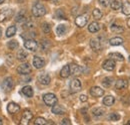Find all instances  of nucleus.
Masks as SVG:
<instances>
[{
	"instance_id": "f257e3e1",
	"label": "nucleus",
	"mask_w": 130,
	"mask_h": 125,
	"mask_svg": "<svg viewBox=\"0 0 130 125\" xmlns=\"http://www.w3.org/2000/svg\"><path fill=\"white\" fill-rule=\"evenodd\" d=\"M32 14L35 17H42L46 14V8L41 3H36L32 7Z\"/></svg>"
},
{
	"instance_id": "f03ea898",
	"label": "nucleus",
	"mask_w": 130,
	"mask_h": 125,
	"mask_svg": "<svg viewBox=\"0 0 130 125\" xmlns=\"http://www.w3.org/2000/svg\"><path fill=\"white\" fill-rule=\"evenodd\" d=\"M43 101H44V103L47 106H51L52 107L54 104L57 103L58 99H57L56 95L54 93H46L43 95Z\"/></svg>"
},
{
	"instance_id": "7ed1b4c3",
	"label": "nucleus",
	"mask_w": 130,
	"mask_h": 125,
	"mask_svg": "<svg viewBox=\"0 0 130 125\" xmlns=\"http://www.w3.org/2000/svg\"><path fill=\"white\" fill-rule=\"evenodd\" d=\"M17 73L19 75H22V76L28 75L31 73V66L28 62H23L17 68Z\"/></svg>"
},
{
	"instance_id": "20e7f679",
	"label": "nucleus",
	"mask_w": 130,
	"mask_h": 125,
	"mask_svg": "<svg viewBox=\"0 0 130 125\" xmlns=\"http://www.w3.org/2000/svg\"><path fill=\"white\" fill-rule=\"evenodd\" d=\"M13 86H14V81H13V78H11V77L6 78L3 80V82H2V88H3V90L6 91V92L12 90Z\"/></svg>"
},
{
	"instance_id": "39448f33",
	"label": "nucleus",
	"mask_w": 130,
	"mask_h": 125,
	"mask_svg": "<svg viewBox=\"0 0 130 125\" xmlns=\"http://www.w3.org/2000/svg\"><path fill=\"white\" fill-rule=\"evenodd\" d=\"M81 81L78 78H74V79L71 80V82H70V90H71V92L76 93V92L81 90Z\"/></svg>"
},
{
	"instance_id": "423d86ee",
	"label": "nucleus",
	"mask_w": 130,
	"mask_h": 125,
	"mask_svg": "<svg viewBox=\"0 0 130 125\" xmlns=\"http://www.w3.org/2000/svg\"><path fill=\"white\" fill-rule=\"evenodd\" d=\"M24 47H25V49H27L31 52H35L38 48V43L34 39H27L24 42Z\"/></svg>"
},
{
	"instance_id": "0eeeda50",
	"label": "nucleus",
	"mask_w": 130,
	"mask_h": 125,
	"mask_svg": "<svg viewBox=\"0 0 130 125\" xmlns=\"http://www.w3.org/2000/svg\"><path fill=\"white\" fill-rule=\"evenodd\" d=\"M88 15L87 14H82V15H79L76 17V19H75V24L78 26V27H84L86 24H87V22H88Z\"/></svg>"
},
{
	"instance_id": "6e6552de",
	"label": "nucleus",
	"mask_w": 130,
	"mask_h": 125,
	"mask_svg": "<svg viewBox=\"0 0 130 125\" xmlns=\"http://www.w3.org/2000/svg\"><path fill=\"white\" fill-rule=\"evenodd\" d=\"M115 66H116V64H115V61L112 60V59H108V60H106L105 62H103V65H102V68L105 70V71H108V72H112L114 69H115Z\"/></svg>"
},
{
	"instance_id": "1a4fd4ad",
	"label": "nucleus",
	"mask_w": 130,
	"mask_h": 125,
	"mask_svg": "<svg viewBox=\"0 0 130 125\" xmlns=\"http://www.w3.org/2000/svg\"><path fill=\"white\" fill-rule=\"evenodd\" d=\"M13 15V10L12 9H5L0 12V22L8 20L11 16Z\"/></svg>"
},
{
	"instance_id": "9d476101",
	"label": "nucleus",
	"mask_w": 130,
	"mask_h": 125,
	"mask_svg": "<svg viewBox=\"0 0 130 125\" xmlns=\"http://www.w3.org/2000/svg\"><path fill=\"white\" fill-rule=\"evenodd\" d=\"M32 64L35 69H38L39 70V69H42L45 66V61H44V59H42L40 57H34Z\"/></svg>"
},
{
	"instance_id": "9b49d317",
	"label": "nucleus",
	"mask_w": 130,
	"mask_h": 125,
	"mask_svg": "<svg viewBox=\"0 0 130 125\" xmlns=\"http://www.w3.org/2000/svg\"><path fill=\"white\" fill-rule=\"evenodd\" d=\"M33 118V114L31 111L29 110H25L23 115H22V118H21V124H28L29 121Z\"/></svg>"
},
{
	"instance_id": "f8f14e48",
	"label": "nucleus",
	"mask_w": 130,
	"mask_h": 125,
	"mask_svg": "<svg viewBox=\"0 0 130 125\" xmlns=\"http://www.w3.org/2000/svg\"><path fill=\"white\" fill-rule=\"evenodd\" d=\"M69 67H70V74L73 75V76H79V75H81L82 72H83V69L80 66H78V65L72 64Z\"/></svg>"
},
{
	"instance_id": "ddd939ff",
	"label": "nucleus",
	"mask_w": 130,
	"mask_h": 125,
	"mask_svg": "<svg viewBox=\"0 0 130 125\" xmlns=\"http://www.w3.org/2000/svg\"><path fill=\"white\" fill-rule=\"evenodd\" d=\"M90 46L94 51H100L102 49V44L99 40V38H93L90 40Z\"/></svg>"
},
{
	"instance_id": "4468645a",
	"label": "nucleus",
	"mask_w": 130,
	"mask_h": 125,
	"mask_svg": "<svg viewBox=\"0 0 130 125\" xmlns=\"http://www.w3.org/2000/svg\"><path fill=\"white\" fill-rule=\"evenodd\" d=\"M90 94L94 97H100L104 94V89H102L99 86H93L90 88Z\"/></svg>"
},
{
	"instance_id": "2eb2a0df",
	"label": "nucleus",
	"mask_w": 130,
	"mask_h": 125,
	"mask_svg": "<svg viewBox=\"0 0 130 125\" xmlns=\"http://www.w3.org/2000/svg\"><path fill=\"white\" fill-rule=\"evenodd\" d=\"M52 113L56 114V115H63L66 113V109L62 105H58V104H54L52 106Z\"/></svg>"
},
{
	"instance_id": "dca6fc26",
	"label": "nucleus",
	"mask_w": 130,
	"mask_h": 125,
	"mask_svg": "<svg viewBox=\"0 0 130 125\" xmlns=\"http://www.w3.org/2000/svg\"><path fill=\"white\" fill-rule=\"evenodd\" d=\"M38 81L43 85H48L51 81V78L47 74H41L38 76Z\"/></svg>"
},
{
	"instance_id": "f3484780",
	"label": "nucleus",
	"mask_w": 130,
	"mask_h": 125,
	"mask_svg": "<svg viewBox=\"0 0 130 125\" xmlns=\"http://www.w3.org/2000/svg\"><path fill=\"white\" fill-rule=\"evenodd\" d=\"M127 85H128V81L126 79H123V78H120V79H118L115 82V88L118 89V90H121V89L126 88Z\"/></svg>"
},
{
	"instance_id": "a211bd4d",
	"label": "nucleus",
	"mask_w": 130,
	"mask_h": 125,
	"mask_svg": "<svg viewBox=\"0 0 130 125\" xmlns=\"http://www.w3.org/2000/svg\"><path fill=\"white\" fill-rule=\"evenodd\" d=\"M19 109H20V106L17 103H15V102H10L7 105V111L10 114H15L16 112L19 111Z\"/></svg>"
},
{
	"instance_id": "6ab92c4d",
	"label": "nucleus",
	"mask_w": 130,
	"mask_h": 125,
	"mask_svg": "<svg viewBox=\"0 0 130 125\" xmlns=\"http://www.w3.org/2000/svg\"><path fill=\"white\" fill-rule=\"evenodd\" d=\"M122 0H111L110 1V7L112 10H119L122 7Z\"/></svg>"
},
{
	"instance_id": "aec40b11",
	"label": "nucleus",
	"mask_w": 130,
	"mask_h": 125,
	"mask_svg": "<svg viewBox=\"0 0 130 125\" xmlns=\"http://www.w3.org/2000/svg\"><path fill=\"white\" fill-rule=\"evenodd\" d=\"M70 75H71L70 74V67H69V65H66L60 71V77L63 78H67Z\"/></svg>"
},
{
	"instance_id": "412c9836",
	"label": "nucleus",
	"mask_w": 130,
	"mask_h": 125,
	"mask_svg": "<svg viewBox=\"0 0 130 125\" xmlns=\"http://www.w3.org/2000/svg\"><path fill=\"white\" fill-rule=\"evenodd\" d=\"M115 102V98L112 95H107L103 98V104L106 106H112Z\"/></svg>"
},
{
	"instance_id": "4be33fe9",
	"label": "nucleus",
	"mask_w": 130,
	"mask_h": 125,
	"mask_svg": "<svg viewBox=\"0 0 130 125\" xmlns=\"http://www.w3.org/2000/svg\"><path fill=\"white\" fill-rule=\"evenodd\" d=\"M109 44L111 46H120L123 44V39L121 37H114L109 40Z\"/></svg>"
},
{
	"instance_id": "5701e85b",
	"label": "nucleus",
	"mask_w": 130,
	"mask_h": 125,
	"mask_svg": "<svg viewBox=\"0 0 130 125\" xmlns=\"http://www.w3.org/2000/svg\"><path fill=\"white\" fill-rule=\"evenodd\" d=\"M22 93L24 94L26 97H32L33 96V89L32 87L30 86V85H26V86H24L23 88H22Z\"/></svg>"
},
{
	"instance_id": "b1692460",
	"label": "nucleus",
	"mask_w": 130,
	"mask_h": 125,
	"mask_svg": "<svg viewBox=\"0 0 130 125\" xmlns=\"http://www.w3.org/2000/svg\"><path fill=\"white\" fill-rule=\"evenodd\" d=\"M99 30H100V25L97 22H92L88 26V31L90 33H97Z\"/></svg>"
},
{
	"instance_id": "393cba45",
	"label": "nucleus",
	"mask_w": 130,
	"mask_h": 125,
	"mask_svg": "<svg viewBox=\"0 0 130 125\" xmlns=\"http://www.w3.org/2000/svg\"><path fill=\"white\" fill-rule=\"evenodd\" d=\"M27 57H28V54H27V52L25 50H19L18 51V53H17V60L18 61L23 62V61H25L27 59Z\"/></svg>"
},
{
	"instance_id": "a878e982",
	"label": "nucleus",
	"mask_w": 130,
	"mask_h": 125,
	"mask_svg": "<svg viewBox=\"0 0 130 125\" xmlns=\"http://www.w3.org/2000/svg\"><path fill=\"white\" fill-rule=\"evenodd\" d=\"M108 57H109L110 59L114 60V61H119V62L124 61V57H123L121 54H119V53H110Z\"/></svg>"
},
{
	"instance_id": "bb28decb",
	"label": "nucleus",
	"mask_w": 130,
	"mask_h": 125,
	"mask_svg": "<svg viewBox=\"0 0 130 125\" xmlns=\"http://www.w3.org/2000/svg\"><path fill=\"white\" fill-rule=\"evenodd\" d=\"M66 32H67V27H66V25H64V24H60V25H58L56 27V33L59 36L64 35Z\"/></svg>"
},
{
	"instance_id": "cd10ccee",
	"label": "nucleus",
	"mask_w": 130,
	"mask_h": 125,
	"mask_svg": "<svg viewBox=\"0 0 130 125\" xmlns=\"http://www.w3.org/2000/svg\"><path fill=\"white\" fill-rule=\"evenodd\" d=\"M121 10H122V13L124 15H130V3L128 1H126L122 4Z\"/></svg>"
},
{
	"instance_id": "c85d7f7f",
	"label": "nucleus",
	"mask_w": 130,
	"mask_h": 125,
	"mask_svg": "<svg viewBox=\"0 0 130 125\" xmlns=\"http://www.w3.org/2000/svg\"><path fill=\"white\" fill-rule=\"evenodd\" d=\"M16 31H17V29L15 26H10V27H8L7 30H6V37H8V38L13 37V36L16 34Z\"/></svg>"
},
{
	"instance_id": "c756f323",
	"label": "nucleus",
	"mask_w": 130,
	"mask_h": 125,
	"mask_svg": "<svg viewBox=\"0 0 130 125\" xmlns=\"http://www.w3.org/2000/svg\"><path fill=\"white\" fill-rule=\"evenodd\" d=\"M110 30L113 32V33H122L124 31V28L120 25H116V24H112L110 26Z\"/></svg>"
},
{
	"instance_id": "7c9ffc66",
	"label": "nucleus",
	"mask_w": 130,
	"mask_h": 125,
	"mask_svg": "<svg viewBox=\"0 0 130 125\" xmlns=\"http://www.w3.org/2000/svg\"><path fill=\"white\" fill-rule=\"evenodd\" d=\"M92 16H93V18L95 19V20H100L101 18H102V12H101V10H99L98 8H95L93 11H92Z\"/></svg>"
},
{
	"instance_id": "2f4dec72",
	"label": "nucleus",
	"mask_w": 130,
	"mask_h": 125,
	"mask_svg": "<svg viewBox=\"0 0 130 125\" xmlns=\"http://www.w3.org/2000/svg\"><path fill=\"white\" fill-rule=\"evenodd\" d=\"M102 84L105 86V87H110L113 83V78H105L102 79Z\"/></svg>"
},
{
	"instance_id": "473e14b6",
	"label": "nucleus",
	"mask_w": 130,
	"mask_h": 125,
	"mask_svg": "<svg viewBox=\"0 0 130 125\" xmlns=\"http://www.w3.org/2000/svg\"><path fill=\"white\" fill-rule=\"evenodd\" d=\"M92 113L95 116H102L105 113V110L103 109L102 107H96V108H94V109L92 110Z\"/></svg>"
},
{
	"instance_id": "72a5a7b5",
	"label": "nucleus",
	"mask_w": 130,
	"mask_h": 125,
	"mask_svg": "<svg viewBox=\"0 0 130 125\" xmlns=\"http://www.w3.org/2000/svg\"><path fill=\"white\" fill-rule=\"evenodd\" d=\"M16 22H23V21H25L26 20V16H25V13H24V11H21L16 17Z\"/></svg>"
},
{
	"instance_id": "f704fd0d",
	"label": "nucleus",
	"mask_w": 130,
	"mask_h": 125,
	"mask_svg": "<svg viewBox=\"0 0 130 125\" xmlns=\"http://www.w3.org/2000/svg\"><path fill=\"white\" fill-rule=\"evenodd\" d=\"M34 124L36 125H44V124H47V121L43 118V117H37L34 121Z\"/></svg>"
},
{
	"instance_id": "c9c22d12",
	"label": "nucleus",
	"mask_w": 130,
	"mask_h": 125,
	"mask_svg": "<svg viewBox=\"0 0 130 125\" xmlns=\"http://www.w3.org/2000/svg\"><path fill=\"white\" fill-rule=\"evenodd\" d=\"M108 119L110 121H118L120 119V115L118 113H111L109 116H108Z\"/></svg>"
},
{
	"instance_id": "e433bc0d",
	"label": "nucleus",
	"mask_w": 130,
	"mask_h": 125,
	"mask_svg": "<svg viewBox=\"0 0 130 125\" xmlns=\"http://www.w3.org/2000/svg\"><path fill=\"white\" fill-rule=\"evenodd\" d=\"M18 43H17L16 41H10V42H8V44H7V47L9 48L10 50H15V49H17L18 48Z\"/></svg>"
},
{
	"instance_id": "4c0bfd02",
	"label": "nucleus",
	"mask_w": 130,
	"mask_h": 125,
	"mask_svg": "<svg viewBox=\"0 0 130 125\" xmlns=\"http://www.w3.org/2000/svg\"><path fill=\"white\" fill-rule=\"evenodd\" d=\"M42 30L45 34H48L51 31V26L49 25L48 23H43L42 24Z\"/></svg>"
},
{
	"instance_id": "58836bf2",
	"label": "nucleus",
	"mask_w": 130,
	"mask_h": 125,
	"mask_svg": "<svg viewBox=\"0 0 130 125\" xmlns=\"http://www.w3.org/2000/svg\"><path fill=\"white\" fill-rule=\"evenodd\" d=\"M55 15H56V17H57L58 19H65L64 13H63V11H62V10H60V9L56 11V13H55Z\"/></svg>"
},
{
	"instance_id": "ea45409f",
	"label": "nucleus",
	"mask_w": 130,
	"mask_h": 125,
	"mask_svg": "<svg viewBox=\"0 0 130 125\" xmlns=\"http://www.w3.org/2000/svg\"><path fill=\"white\" fill-rule=\"evenodd\" d=\"M98 2L102 7H107L110 4V0H98Z\"/></svg>"
},
{
	"instance_id": "a19ab883",
	"label": "nucleus",
	"mask_w": 130,
	"mask_h": 125,
	"mask_svg": "<svg viewBox=\"0 0 130 125\" xmlns=\"http://www.w3.org/2000/svg\"><path fill=\"white\" fill-rule=\"evenodd\" d=\"M61 124H64V125H70V124H71V122H70V120H69V119H67V118H65V119H63V120L61 121Z\"/></svg>"
},
{
	"instance_id": "79ce46f5",
	"label": "nucleus",
	"mask_w": 130,
	"mask_h": 125,
	"mask_svg": "<svg viewBox=\"0 0 130 125\" xmlns=\"http://www.w3.org/2000/svg\"><path fill=\"white\" fill-rule=\"evenodd\" d=\"M79 98H80V100H81L82 102H85V101H87V99H88V98H87V96H86V95H84V94L80 95V97H79Z\"/></svg>"
},
{
	"instance_id": "37998d69",
	"label": "nucleus",
	"mask_w": 130,
	"mask_h": 125,
	"mask_svg": "<svg viewBox=\"0 0 130 125\" xmlns=\"http://www.w3.org/2000/svg\"><path fill=\"white\" fill-rule=\"evenodd\" d=\"M127 99H128V100H127V101H125V102H126L127 104H130V96H128V97H127Z\"/></svg>"
},
{
	"instance_id": "c03bdc74",
	"label": "nucleus",
	"mask_w": 130,
	"mask_h": 125,
	"mask_svg": "<svg viewBox=\"0 0 130 125\" xmlns=\"http://www.w3.org/2000/svg\"><path fill=\"white\" fill-rule=\"evenodd\" d=\"M127 25H128V27L130 28V18L128 19V21H127Z\"/></svg>"
},
{
	"instance_id": "a18cd8bd",
	"label": "nucleus",
	"mask_w": 130,
	"mask_h": 125,
	"mask_svg": "<svg viewBox=\"0 0 130 125\" xmlns=\"http://www.w3.org/2000/svg\"><path fill=\"white\" fill-rule=\"evenodd\" d=\"M2 124H3V120L0 118V125H2Z\"/></svg>"
},
{
	"instance_id": "49530a36",
	"label": "nucleus",
	"mask_w": 130,
	"mask_h": 125,
	"mask_svg": "<svg viewBox=\"0 0 130 125\" xmlns=\"http://www.w3.org/2000/svg\"><path fill=\"white\" fill-rule=\"evenodd\" d=\"M1 36H2V29L0 28V38H1Z\"/></svg>"
},
{
	"instance_id": "de8ad7c7",
	"label": "nucleus",
	"mask_w": 130,
	"mask_h": 125,
	"mask_svg": "<svg viewBox=\"0 0 130 125\" xmlns=\"http://www.w3.org/2000/svg\"><path fill=\"white\" fill-rule=\"evenodd\" d=\"M3 2H4V0H0V4H2Z\"/></svg>"
},
{
	"instance_id": "09e8293b",
	"label": "nucleus",
	"mask_w": 130,
	"mask_h": 125,
	"mask_svg": "<svg viewBox=\"0 0 130 125\" xmlns=\"http://www.w3.org/2000/svg\"><path fill=\"white\" fill-rule=\"evenodd\" d=\"M127 124H130V119L128 120V121H127Z\"/></svg>"
},
{
	"instance_id": "8fccbe9b",
	"label": "nucleus",
	"mask_w": 130,
	"mask_h": 125,
	"mask_svg": "<svg viewBox=\"0 0 130 125\" xmlns=\"http://www.w3.org/2000/svg\"><path fill=\"white\" fill-rule=\"evenodd\" d=\"M129 62H130V56H129Z\"/></svg>"
}]
</instances>
